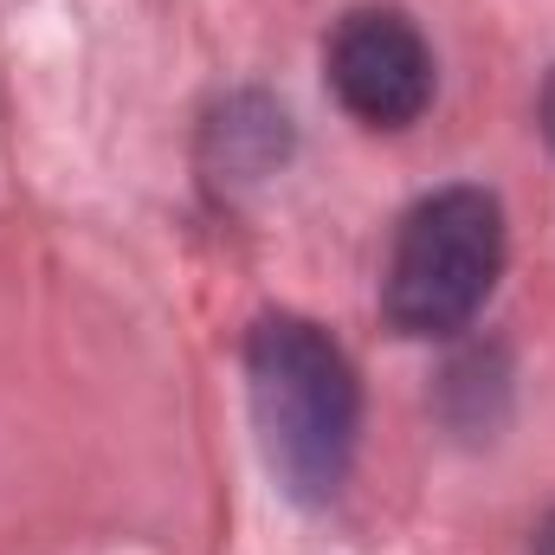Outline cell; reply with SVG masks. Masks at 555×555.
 <instances>
[{"mask_svg":"<svg viewBox=\"0 0 555 555\" xmlns=\"http://www.w3.org/2000/svg\"><path fill=\"white\" fill-rule=\"evenodd\" d=\"M543 137H550V149H555V78L543 85Z\"/></svg>","mask_w":555,"mask_h":555,"instance_id":"obj_4","label":"cell"},{"mask_svg":"<svg viewBox=\"0 0 555 555\" xmlns=\"http://www.w3.org/2000/svg\"><path fill=\"white\" fill-rule=\"evenodd\" d=\"M336 104L369 130H408L433 104V46L401 7H356L323 46Z\"/></svg>","mask_w":555,"mask_h":555,"instance_id":"obj_3","label":"cell"},{"mask_svg":"<svg viewBox=\"0 0 555 555\" xmlns=\"http://www.w3.org/2000/svg\"><path fill=\"white\" fill-rule=\"evenodd\" d=\"M530 555H555V511H550V524L537 530V550H530Z\"/></svg>","mask_w":555,"mask_h":555,"instance_id":"obj_5","label":"cell"},{"mask_svg":"<svg viewBox=\"0 0 555 555\" xmlns=\"http://www.w3.org/2000/svg\"><path fill=\"white\" fill-rule=\"evenodd\" d=\"M246 395L259 452L297 504H330L349 478L356 433H362V388L349 356L310 317H259L246 336Z\"/></svg>","mask_w":555,"mask_h":555,"instance_id":"obj_1","label":"cell"},{"mask_svg":"<svg viewBox=\"0 0 555 555\" xmlns=\"http://www.w3.org/2000/svg\"><path fill=\"white\" fill-rule=\"evenodd\" d=\"M504 272V207L485 188L426 194L395 233L382 310L401 336H452L465 330Z\"/></svg>","mask_w":555,"mask_h":555,"instance_id":"obj_2","label":"cell"}]
</instances>
